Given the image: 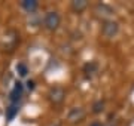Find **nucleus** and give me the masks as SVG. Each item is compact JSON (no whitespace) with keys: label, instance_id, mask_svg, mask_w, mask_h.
<instances>
[{"label":"nucleus","instance_id":"nucleus-8","mask_svg":"<svg viewBox=\"0 0 134 126\" xmlns=\"http://www.w3.org/2000/svg\"><path fill=\"white\" fill-rule=\"evenodd\" d=\"M18 110H19V108H18V104H12V105H10L9 108L6 110V117H8L9 120H12V119H14V117L18 114Z\"/></svg>","mask_w":134,"mask_h":126},{"label":"nucleus","instance_id":"nucleus-5","mask_svg":"<svg viewBox=\"0 0 134 126\" xmlns=\"http://www.w3.org/2000/svg\"><path fill=\"white\" fill-rule=\"evenodd\" d=\"M94 14L97 15V18H100V20H103V22L104 21H110L112 20V16H113V9L110 8V6L104 5V3H98V5L94 8Z\"/></svg>","mask_w":134,"mask_h":126},{"label":"nucleus","instance_id":"nucleus-12","mask_svg":"<svg viewBox=\"0 0 134 126\" xmlns=\"http://www.w3.org/2000/svg\"><path fill=\"white\" fill-rule=\"evenodd\" d=\"M90 126H103V125H101V122H92Z\"/></svg>","mask_w":134,"mask_h":126},{"label":"nucleus","instance_id":"nucleus-1","mask_svg":"<svg viewBox=\"0 0 134 126\" xmlns=\"http://www.w3.org/2000/svg\"><path fill=\"white\" fill-rule=\"evenodd\" d=\"M61 24V16L57 10H48L45 14V18H43V27L48 30V31H55L58 30Z\"/></svg>","mask_w":134,"mask_h":126},{"label":"nucleus","instance_id":"nucleus-9","mask_svg":"<svg viewBox=\"0 0 134 126\" xmlns=\"http://www.w3.org/2000/svg\"><path fill=\"white\" fill-rule=\"evenodd\" d=\"M16 73H18L19 77H25V76L29 74V67H27L24 62L16 64Z\"/></svg>","mask_w":134,"mask_h":126},{"label":"nucleus","instance_id":"nucleus-11","mask_svg":"<svg viewBox=\"0 0 134 126\" xmlns=\"http://www.w3.org/2000/svg\"><path fill=\"white\" fill-rule=\"evenodd\" d=\"M34 87H36V82H34V80H29V82H27V89H29V91H33Z\"/></svg>","mask_w":134,"mask_h":126},{"label":"nucleus","instance_id":"nucleus-10","mask_svg":"<svg viewBox=\"0 0 134 126\" xmlns=\"http://www.w3.org/2000/svg\"><path fill=\"white\" fill-rule=\"evenodd\" d=\"M104 110V101H97L94 102V105H92V113H96V114H98V113H101Z\"/></svg>","mask_w":134,"mask_h":126},{"label":"nucleus","instance_id":"nucleus-3","mask_svg":"<svg viewBox=\"0 0 134 126\" xmlns=\"http://www.w3.org/2000/svg\"><path fill=\"white\" fill-rule=\"evenodd\" d=\"M48 99H49L51 104H54V105L63 104L64 99H66V91H64V87H61V86L51 87L49 92H48Z\"/></svg>","mask_w":134,"mask_h":126},{"label":"nucleus","instance_id":"nucleus-6","mask_svg":"<svg viewBox=\"0 0 134 126\" xmlns=\"http://www.w3.org/2000/svg\"><path fill=\"white\" fill-rule=\"evenodd\" d=\"M70 8H72V10L75 14H82L88 8V2L86 0H73L70 3Z\"/></svg>","mask_w":134,"mask_h":126},{"label":"nucleus","instance_id":"nucleus-7","mask_svg":"<svg viewBox=\"0 0 134 126\" xmlns=\"http://www.w3.org/2000/svg\"><path fill=\"white\" fill-rule=\"evenodd\" d=\"M19 5H21V8H23L25 12H29V14H33L34 10L39 8V2H37V0H23Z\"/></svg>","mask_w":134,"mask_h":126},{"label":"nucleus","instance_id":"nucleus-2","mask_svg":"<svg viewBox=\"0 0 134 126\" xmlns=\"http://www.w3.org/2000/svg\"><path fill=\"white\" fill-rule=\"evenodd\" d=\"M119 33V22L115 20L110 21H104L103 25H101V34L104 36L106 39H113L116 37Z\"/></svg>","mask_w":134,"mask_h":126},{"label":"nucleus","instance_id":"nucleus-4","mask_svg":"<svg viewBox=\"0 0 134 126\" xmlns=\"http://www.w3.org/2000/svg\"><path fill=\"white\" fill-rule=\"evenodd\" d=\"M85 116H86L85 108H82V107H73V108H70V111L67 114V120L72 125H77L82 120H85Z\"/></svg>","mask_w":134,"mask_h":126}]
</instances>
